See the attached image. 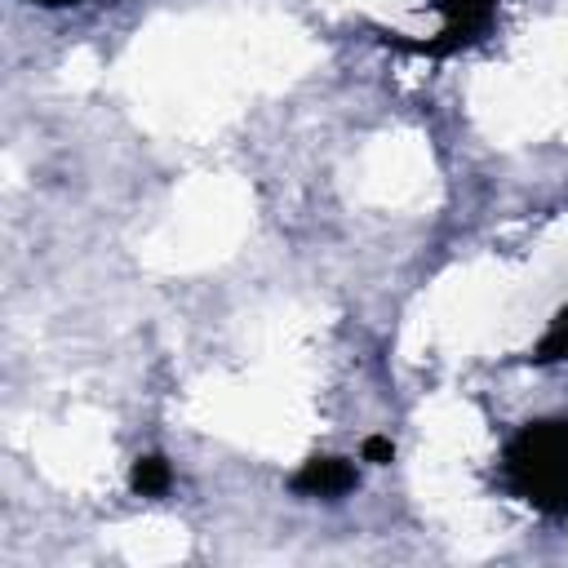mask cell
<instances>
[{"mask_svg":"<svg viewBox=\"0 0 568 568\" xmlns=\"http://www.w3.org/2000/svg\"><path fill=\"white\" fill-rule=\"evenodd\" d=\"M169 484H173V470H169V462L160 453H142L133 462V470H129V488L138 497H160V493H169Z\"/></svg>","mask_w":568,"mask_h":568,"instance_id":"4","label":"cell"},{"mask_svg":"<svg viewBox=\"0 0 568 568\" xmlns=\"http://www.w3.org/2000/svg\"><path fill=\"white\" fill-rule=\"evenodd\" d=\"M31 4H44V9H62V4H80V0H31Z\"/></svg>","mask_w":568,"mask_h":568,"instance_id":"7","label":"cell"},{"mask_svg":"<svg viewBox=\"0 0 568 568\" xmlns=\"http://www.w3.org/2000/svg\"><path fill=\"white\" fill-rule=\"evenodd\" d=\"M359 457H364V462H373V466H386V462L395 457V444H390L386 435H368V439H364V448H359Z\"/></svg>","mask_w":568,"mask_h":568,"instance_id":"6","label":"cell"},{"mask_svg":"<svg viewBox=\"0 0 568 568\" xmlns=\"http://www.w3.org/2000/svg\"><path fill=\"white\" fill-rule=\"evenodd\" d=\"M532 359H541V364H550V359H568V302H564L559 315L550 320V328H546V337L537 342Z\"/></svg>","mask_w":568,"mask_h":568,"instance_id":"5","label":"cell"},{"mask_svg":"<svg viewBox=\"0 0 568 568\" xmlns=\"http://www.w3.org/2000/svg\"><path fill=\"white\" fill-rule=\"evenodd\" d=\"M444 18L439 27V40H426L417 44V53H430V58H444L453 49H466L470 40H479L497 13V0H430Z\"/></svg>","mask_w":568,"mask_h":568,"instance_id":"2","label":"cell"},{"mask_svg":"<svg viewBox=\"0 0 568 568\" xmlns=\"http://www.w3.org/2000/svg\"><path fill=\"white\" fill-rule=\"evenodd\" d=\"M288 488L302 497H342L355 488V466L346 457H306L293 470Z\"/></svg>","mask_w":568,"mask_h":568,"instance_id":"3","label":"cell"},{"mask_svg":"<svg viewBox=\"0 0 568 568\" xmlns=\"http://www.w3.org/2000/svg\"><path fill=\"white\" fill-rule=\"evenodd\" d=\"M501 484L541 515H568V422H528L501 448Z\"/></svg>","mask_w":568,"mask_h":568,"instance_id":"1","label":"cell"}]
</instances>
